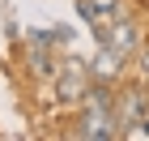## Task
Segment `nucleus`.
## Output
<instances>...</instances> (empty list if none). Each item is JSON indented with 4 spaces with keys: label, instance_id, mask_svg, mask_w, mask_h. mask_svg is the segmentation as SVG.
<instances>
[{
    "label": "nucleus",
    "instance_id": "f03ea898",
    "mask_svg": "<svg viewBox=\"0 0 149 141\" xmlns=\"http://www.w3.org/2000/svg\"><path fill=\"white\" fill-rule=\"evenodd\" d=\"M60 98L64 103H81V94H85V86H90V69L81 64V60H68V69L60 73Z\"/></svg>",
    "mask_w": 149,
    "mask_h": 141
},
{
    "label": "nucleus",
    "instance_id": "20e7f679",
    "mask_svg": "<svg viewBox=\"0 0 149 141\" xmlns=\"http://www.w3.org/2000/svg\"><path fill=\"white\" fill-rule=\"evenodd\" d=\"M149 116V98L136 90H128L124 98H119V107H115V120H119V128H128V124H141V120Z\"/></svg>",
    "mask_w": 149,
    "mask_h": 141
},
{
    "label": "nucleus",
    "instance_id": "39448f33",
    "mask_svg": "<svg viewBox=\"0 0 149 141\" xmlns=\"http://www.w3.org/2000/svg\"><path fill=\"white\" fill-rule=\"evenodd\" d=\"M119 69H124V56H119L115 47H107V43H102V51L94 56L90 73H94V77H102V81H111V77H115V73H119Z\"/></svg>",
    "mask_w": 149,
    "mask_h": 141
},
{
    "label": "nucleus",
    "instance_id": "423d86ee",
    "mask_svg": "<svg viewBox=\"0 0 149 141\" xmlns=\"http://www.w3.org/2000/svg\"><path fill=\"white\" fill-rule=\"evenodd\" d=\"M141 64H145V73H149V47H145V56H141Z\"/></svg>",
    "mask_w": 149,
    "mask_h": 141
},
{
    "label": "nucleus",
    "instance_id": "7ed1b4c3",
    "mask_svg": "<svg viewBox=\"0 0 149 141\" xmlns=\"http://www.w3.org/2000/svg\"><path fill=\"white\" fill-rule=\"evenodd\" d=\"M107 47H115L119 56L128 60V51H136L141 34H136V22H124V17H111V26H107V34H102Z\"/></svg>",
    "mask_w": 149,
    "mask_h": 141
},
{
    "label": "nucleus",
    "instance_id": "f257e3e1",
    "mask_svg": "<svg viewBox=\"0 0 149 141\" xmlns=\"http://www.w3.org/2000/svg\"><path fill=\"white\" fill-rule=\"evenodd\" d=\"M119 133H124V128H119V120H115V107H85L77 137L98 141V137H119Z\"/></svg>",
    "mask_w": 149,
    "mask_h": 141
}]
</instances>
